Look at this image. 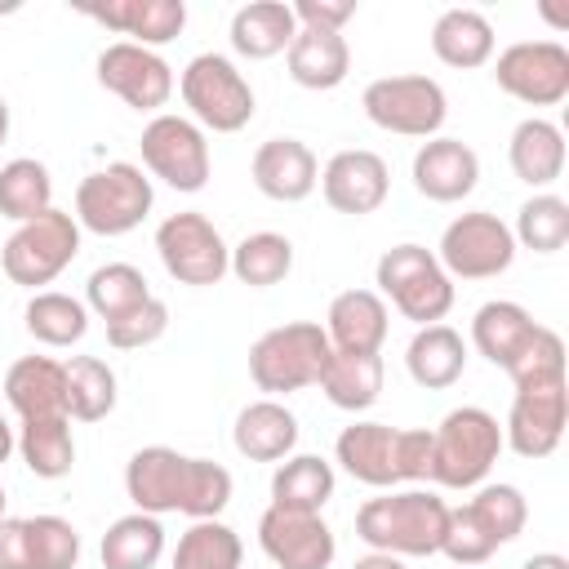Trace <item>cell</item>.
Returning a JSON list of instances; mask_svg holds the SVG:
<instances>
[{"mask_svg": "<svg viewBox=\"0 0 569 569\" xmlns=\"http://www.w3.org/2000/svg\"><path fill=\"white\" fill-rule=\"evenodd\" d=\"M231 471L213 458H187L169 445H147L124 462V493L133 511L169 516L182 511L191 520H218L231 502Z\"/></svg>", "mask_w": 569, "mask_h": 569, "instance_id": "1", "label": "cell"}, {"mask_svg": "<svg viewBox=\"0 0 569 569\" xmlns=\"http://www.w3.org/2000/svg\"><path fill=\"white\" fill-rule=\"evenodd\" d=\"M449 525V502L431 489H400L360 502L356 511V538L369 551L387 556H440Z\"/></svg>", "mask_w": 569, "mask_h": 569, "instance_id": "2", "label": "cell"}, {"mask_svg": "<svg viewBox=\"0 0 569 569\" xmlns=\"http://www.w3.org/2000/svg\"><path fill=\"white\" fill-rule=\"evenodd\" d=\"M329 333L316 320H289L267 329L253 347H249V378L258 391H267V400L316 387L325 365H329Z\"/></svg>", "mask_w": 569, "mask_h": 569, "instance_id": "3", "label": "cell"}, {"mask_svg": "<svg viewBox=\"0 0 569 569\" xmlns=\"http://www.w3.org/2000/svg\"><path fill=\"white\" fill-rule=\"evenodd\" d=\"M502 449H507L502 427L489 409L480 405L449 409L431 431V480L445 489H476L485 485Z\"/></svg>", "mask_w": 569, "mask_h": 569, "instance_id": "4", "label": "cell"}, {"mask_svg": "<svg viewBox=\"0 0 569 569\" xmlns=\"http://www.w3.org/2000/svg\"><path fill=\"white\" fill-rule=\"evenodd\" d=\"M373 284H378V298H391V307L413 320L418 329L422 325H440L453 307V280L445 276V267L436 262V253L427 244H391L378 267H373Z\"/></svg>", "mask_w": 569, "mask_h": 569, "instance_id": "5", "label": "cell"}, {"mask_svg": "<svg viewBox=\"0 0 569 569\" xmlns=\"http://www.w3.org/2000/svg\"><path fill=\"white\" fill-rule=\"evenodd\" d=\"M151 204H156L151 178L129 160H111L84 173L76 187V222L93 236H129L133 227H142Z\"/></svg>", "mask_w": 569, "mask_h": 569, "instance_id": "6", "label": "cell"}, {"mask_svg": "<svg viewBox=\"0 0 569 569\" xmlns=\"http://www.w3.org/2000/svg\"><path fill=\"white\" fill-rule=\"evenodd\" d=\"M178 89H182L191 120L213 133H240L258 111L249 80L240 76V67L227 53H196L182 67Z\"/></svg>", "mask_w": 569, "mask_h": 569, "instance_id": "7", "label": "cell"}, {"mask_svg": "<svg viewBox=\"0 0 569 569\" xmlns=\"http://www.w3.org/2000/svg\"><path fill=\"white\" fill-rule=\"evenodd\" d=\"M76 253H80V222H76V213L49 209V213L13 227V236L0 249V267H4V276L13 284L40 293V284H53L76 262Z\"/></svg>", "mask_w": 569, "mask_h": 569, "instance_id": "8", "label": "cell"}, {"mask_svg": "<svg viewBox=\"0 0 569 569\" xmlns=\"http://www.w3.org/2000/svg\"><path fill=\"white\" fill-rule=\"evenodd\" d=\"M365 116L400 138H440V124L449 116V98L440 80L431 76H382L369 80L360 93Z\"/></svg>", "mask_w": 569, "mask_h": 569, "instance_id": "9", "label": "cell"}, {"mask_svg": "<svg viewBox=\"0 0 569 569\" xmlns=\"http://www.w3.org/2000/svg\"><path fill=\"white\" fill-rule=\"evenodd\" d=\"M138 147H142L147 173L160 178L164 187L191 196V191H200L209 182V169H213L209 138H204V129L191 116H173V111L151 116L142 138H138Z\"/></svg>", "mask_w": 569, "mask_h": 569, "instance_id": "10", "label": "cell"}, {"mask_svg": "<svg viewBox=\"0 0 569 569\" xmlns=\"http://www.w3.org/2000/svg\"><path fill=\"white\" fill-rule=\"evenodd\" d=\"M436 262L445 267V276L453 280H493L516 262V236L498 213L471 209L458 213L445 231H440V249Z\"/></svg>", "mask_w": 569, "mask_h": 569, "instance_id": "11", "label": "cell"}, {"mask_svg": "<svg viewBox=\"0 0 569 569\" xmlns=\"http://www.w3.org/2000/svg\"><path fill=\"white\" fill-rule=\"evenodd\" d=\"M156 253L164 262V271L178 280V284H218L231 267V244L222 240V231L187 209V213H169L160 227H156Z\"/></svg>", "mask_w": 569, "mask_h": 569, "instance_id": "12", "label": "cell"}, {"mask_svg": "<svg viewBox=\"0 0 569 569\" xmlns=\"http://www.w3.org/2000/svg\"><path fill=\"white\" fill-rule=\"evenodd\" d=\"M493 80L507 98L525 107H556L569 98V49L560 40L507 44L493 62Z\"/></svg>", "mask_w": 569, "mask_h": 569, "instance_id": "13", "label": "cell"}, {"mask_svg": "<svg viewBox=\"0 0 569 569\" xmlns=\"http://www.w3.org/2000/svg\"><path fill=\"white\" fill-rule=\"evenodd\" d=\"M569 422V391L565 378H547V382H520L502 422V445L516 449L520 458H547L556 453L560 436Z\"/></svg>", "mask_w": 569, "mask_h": 569, "instance_id": "14", "label": "cell"}, {"mask_svg": "<svg viewBox=\"0 0 569 569\" xmlns=\"http://www.w3.org/2000/svg\"><path fill=\"white\" fill-rule=\"evenodd\" d=\"M98 84L107 93H116L124 107L160 116V107L173 98V67L156 49L116 40L98 53Z\"/></svg>", "mask_w": 569, "mask_h": 569, "instance_id": "15", "label": "cell"}, {"mask_svg": "<svg viewBox=\"0 0 569 569\" xmlns=\"http://www.w3.org/2000/svg\"><path fill=\"white\" fill-rule=\"evenodd\" d=\"M258 547L276 569H329L338 556L333 529L316 511L267 507L258 516Z\"/></svg>", "mask_w": 569, "mask_h": 569, "instance_id": "16", "label": "cell"}, {"mask_svg": "<svg viewBox=\"0 0 569 569\" xmlns=\"http://www.w3.org/2000/svg\"><path fill=\"white\" fill-rule=\"evenodd\" d=\"M320 191H325L329 209L365 218V213L382 209V200L391 191V169L378 151L347 147V151H333L329 164L320 169Z\"/></svg>", "mask_w": 569, "mask_h": 569, "instance_id": "17", "label": "cell"}, {"mask_svg": "<svg viewBox=\"0 0 569 569\" xmlns=\"http://www.w3.org/2000/svg\"><path fill=\"white\" fill-rule=\"evenodd\" d=\"M253 187L276 204H298L320 187V160L302 138H267L249 160Z\"/></svg>", "mask_w": 569, "mask_h": 569, "instance_id": "18", "label": "cell"}, {"mask_svg": "<svg viewBox=\"0 0 569 569\" xmlns=\"http://www.w3.org/2000/svg\"><path fill=\"white\" fill-rule=\"evenodd\" d=\"M333 458L342 462V471L369 489H391L405 485L400 471V427L387 422H351L338 431L333 440Z\"/></svg>", "mask_w": 569, "mask_h": 569, "instance_id": "19", "label": "cell"}, {"mask_svg": "<svg viewBox=\"0 0 569 569\" xmlns=\"http://www.w3.org/2000/svg\"><path fill=\"white\" fill-rule=\"evenodd\" d=\"M413 187L436 204H458L480 182V156L462 138H427L413 151Z\"/></svg>", "mask_w": 569, "mask_h": 569, "instance_id": "20", "label": "cell"}, {"mask_svg": "<svg viewBox=\"0 0 569 569\" xmlns=\"http://www.w3.org/2000/svg\"><path fill=\"white\" fill-rule=\"evenodd\" d=\"M80 13L102 22L107 31L129 36V44H142V49H160L178 40L187 27L182 0H107V4H84Z\"/></svg>", "mask_w": 569, "mask_h": 569, "instance_id": "21", "label": "cell"}, {"mask_svg": "<svg viewBox=\"0 0 569 569\" xmlns=\"http://www.w3.org/2000/svg\"><path fill=\"white\" fill-rule=\"evenodd\" d=\"M538 329H542V325H538L520 302L493 298V302L476 307V316H471V347H476L489 365H498L502 373H511V369L520 365V356L533 347Z\"/></svg>", "mask_w": 569, "mask_h": 569, "instance_id": "22", "label": "cell"}, {"mask_svg": "<svg viewBox=\"0 0 569 569\" xmlns=\"http://www.w3.org/2000/svg\"><path fill=\"white\" fill-rule=\"evenodd\" d=\"M4 400L9 409L27 422V418H53L67 413V373L62 360L53 356H22L9 365L4 373Z\"/></svg>", "mask_w": 569, "mask_h": 569, "instance_id": "23", "label": "cell"}, {"mask_svg": "<svg viewBox=\"0 0 569 569\" xmlns=\"http://www.w3.org/2000/svg\"><path fill=\"white\" fill-rule=\"evenodd\" d=\"M387 302L373 289H342L329 302L325 333L333 351H382L387 342Z\"/></svg>", "mask_w": 569, "mask_h": 569, "instance_id": "24", "label": "cell"}, {"mask_svg": "<svg viewBox=\"0 0 569 569\" xmlns=\"http://www.w3.org/2000/svg\"><path fill=\"white\" fill-rule=\"evenodd\" d=\"M231 445L249 462H284L298 445V418L280 400H253L236 413Z\"/></svg>", "mask_w": 569, "mask_h": 569, "instance_id": "25", "label": "cell"}, {"mask_svg": "<svg viewBox=\"0 0 569 569\" xmlns=\"http://www.w3.org/2000/svg\"><path fill=\"white\" fill-rule=\"evenodd\" d=\"M231 49L249 62H267L276 53H284L298 36V18L284 0H249L231 13Z\"/></svg>", "mask_w": 569, "mask_h": 569, "instance_id": "26", "label": "cell"}, {"mask_svg": "<svg viewBox=\"0 0 569 569\" xmlns=\"http://www.w3.org/2000/svg\"><path fill=\"white\" fill-rule=\"evenodd\" d=\"M284 62H289V80L302 84V89H338L351 71V49H347V36L342 31H316V27H298L293 44L284 49Z\"/></svg>", "mask_w": 569, "mask_h": 569, "instance_id": "27", "label": "cell"}, {"mask_svg": "<svg viewBox=\"0 0 569 569\" xmlns=\"http://www.w3.org/2000/svg\"><path fill=\"white\" fill-rule=\"evenodd\" d=\"M405 369L427 391L453 387L462 378V369H467V342H462V333L453 325H445V320L440 325H422L409 338V347H405Z\"/></svg>", "mask_w": 569, "mask_h": 569, "instance_id": "28", "label": "cell"}, {"mask_svg": "<svg viewBox=\"0 0 569 569\" xmlns=\"http://www.w3.org/2000/svg\"><path fill=\"white\" fill-rule=\"evenodd\" d=\"M507 160H511V173L529 187H551L560 173H565V133L556 120H542V116H529L511 129V142H507Z\"/></svg>", "mask_w": 569, "mask_h": 569, "instance_id": "29", "label": "cell"}, {"mask_svg": "<svg viewBox=\"0 0 569 569\" xmlns=\"http://www.w3.org/2000/svg\"><path fill=\"white\" fill-rule=\"evenodd\" d=\"M382 356L378 351H329V365L320 373V391L329 405L360 413L382 396Z\"/></svg>", "mask_w": 569, "mask_h": 569, "instance_id": "30", "label": "cell"}, {"mask_svg": "<svg viewBox=\"0 0 569 569\" xmlns=\"http://www.w3.org/2000/svg\"><path fill=\"white\" fill-rule=\"evenodd\" d=\"M431 53L445 67L471 71L493 58V27L480 9H445L431 27Z\"/></svg>", "mask_w": 569, "mask_h": 569, "instance_id": "31", "label": "cell"}, {"mask_svg": "<svg viewBox=\"0 0 569 569\" xmlns=\"http://www.w3.org/2000/svg\"><path fill=\"white\" fill-rule=\"evenodd\" d=\"M18 453L27 462V471L36 480H62L76 467V436H71V418L53 413V418H27L18 422Z\"/></svg>", "mask_w": 569, "mask_h": 569, "instance_id": "32", "label": "cell"}, {"mask_svg": "<svg viewBox=\"0 0 569 569\" xmlns=\"http://www.w3.org/2000/svg\"><path fill=\"white\" fill-rule=\"evenodd\" d=\"M333 467L320 453H289L284 462H276L271 471V507H289V511H325V502L333 498Z\"/></svg>", "mask_w": 569, "mask_h": 569, "instance_id": "33", "label": "cell"}, {"mask_svg": "<svg viewBox=\"0 0 569 569\" xmlns=\"http://www.w3.org/2000/svg\"><path fill=\"white\" fill-rule=\"evenodd\" d=\"M102 569H156V560L164 556V525L160 516L147 511H129L120 520L107 525L102 533Z\"/></svg>", "mask_w": 569, "mask_h": 569, "instance_id": "34", "label": "cell"}, {"mask_svg": "<svg viewBox=\"0 0 569 569\" xmlns=\"http://www.w3.org/2000/svg\"><path fill=\"white\" fill-rule=\"evenodd\" d=\"M49 209H53V178L36 156H18L0 164V218L22 227Z\"/></svg>", "mask_w": 569, "mask_h": 569, "instance_id": "35", "label": "cell"}, {"mask_svg": "<svg viewBox=\"0 0 569 569\" xmlns=\"http://www.w3.org/2000/svg\"><path fill=\"white\" fill-rule=\"evenodd\" d=\"M22 325L36 342L44 347H71L89 333V307L71 293H58V289H40L31 293L27 311H22Z\"/></svg>", "mask_w": 569, "mask_h": 569, "instance_id": "36", "label": "cell"}, {"mask_svg": "<svg viewBox=\"0 0 569 569\" xmlns=\"http://www.w3.org/2000/svg\"><path fill=\"white\" fill-rule=\"evenodd\" d=\"M227 271L249 289H271L293 271V240L280 231H253L231 249Z\"/></svg>", "mask_w": 569, "mask_h": 569, "instance_id": "37", "label": "cell"}, {"mask_svg": "<svg viewBox=\"0 0 569 569\" xmlns=\"http://www.w3.org/2000/svg\"><path fill=\"white\" fill-rule=\"evenodd\" d=\"M151 298V284L147 276L133 267V262H107V267H93L89 280H84V307L98 316V320H120L124 311L142 307Z\"/></svg>", "mask_w": 569, "mask_h": 569, "instance_id": "38", "label": "cell"}, {"mask_svg": "<svg viewBox=\"0 0 569 569\" xmlns=\"http://www.w3.org/2000/svg\"><path fill=\"white\" fill-rule=\"evenodd\" d=\"M67 373V418L76 422H102L116 409V373L98 356H71L62 365Z\"/></svg>", "mask_w": 569, "mask_h": 569, "instance_id": "39", "label": "cell"}, {"mask_svg": "<svg viewBox=\"0 0 569 569\" xmlns=\"http://www.w3.org/2000/svg\"><path fill=\"white\" fill-rule=\"evenodd\" d=\"M173 569H244V542L222 520H191L173 547Z\"/></svg>", "mask_w": 569, "mask_h": 569, "instance_id": "40", "label": "cell"}, {"mask_svg": "<svg viewBox=\"0 0 569 569\" xmlns=\"http://www.w3.org/2000/svg\"><path fill=\"white\" fill-rule=\"evenodd\" d=\"M516 249H533V253H560L569 244V200L556 191H538L520 204L516 213Z\"/></svg>", "mask_w": 569, "mask_h": 569, "instance_id": "41", "label": "cell"}, {"mask_svg": "<svg viewBox=\"0 0 569 569\" xmlns=\"http://www.w3.org/2000/svg\"><path fill=\"white\" fill-rule=\"evenodd\" d=\"M462 507L471 511V520L485 529V538L493 547L516 542L520 529H525V520H529V502H525V493L516 485H480L476 498L462 502Z\"/></svg>", "mask_w": 569, "mask_h": 569, "instance_id": "42", "label": "cell"}, {"mask_svg": "<svg viewBox=\"0 0 569 569\" xmlns=\"http://www.w3.org/2000/svg\"><path fill=\"white\" fill-rule=\"evenodd\" d=\"M31 569H76L80 565V533L62 516H22Z\"/></svg>", "mask_w": 569, "mask_h": 569, "instance_id": "43", "label": "cell"}, {"mask_svg": "<svg viewBox=\"0 0 569 569\" xmlns=\"http://www.w3.org/2000/svg\"><path fill=\"white\" fill-rule=\"evenodd\" d=\"M164 329H169V307L151 293L142 307H133V311H124L120 320L107 325V342H111L116 351H142V347L160 342Z\"/></svg>", "mask_w": 569, "mask_h": 569, "instance_id": "44", "label": "cell"}, {"mask_svg": "<svg viewBox=\"0 0 569 569\" xmlns=\"http://www.w3.org/2000/svg\"><path fill=\"white\" fill-rule=\"evenodd\" d=\"M498 547L485 538V529L471 520L467 507H449V525H445V542H440V556H449L458 569H476L493 556Z\"/></svg>", "mask_w": 569, "mask_h": 569, "instance_id": "45", "label": "cell"}, {"mask_svg": "<svg viewBox=\"0 0 569 569\" xmlns=\"http://www.w3.org/2000/svg\"><path fill=\"white\" fill-rule=\"evenodd\" d=\"M289 9L298 18V27H316V31H342L356 18L351 0H293Z\"/></svg>", "mask_w": 569, "mask_h": 569, "instance_id": "46", "label": "cell"}, {"mask_svg": "<svg viewBox=\"0 0 569 569\" xmlns=\"http://www.w3.org/2000/svg\"><path fill=\"white\" fill-rule=\"evenodd\" d=\"M400 471L405 485L431 480V431H400Z\"/></svg>", "mask_w": 569, "mask_h": 569, "instance_id": "47", "label": "cell"}, {"mask_svg": "<svg viewBox=\"0 0 569 569\" xmlns=\"http://www.w3.org/2000/svg\"><path fill=\"white\" fill-rule=\"evenodd\" d=\"M0 569H31V547H27V520L22 516L0 520Z\"/></svg>", "mask_w": 569, "mask_h": 569, "instance_id": "48", "label": "cell"}, {"mask_svg": "<svg viewBox=\"0 0 569 569\" xmlns=\"http://www.w3.org/2000/svg\"><path fill=\"white\" fill-rule=\"evenodd\" d=\"M351 569H405V560H400V556H387V551H369V556H360Z\"/></svg>", "mask_w": 569, "mask_h": 569, "instance_id": "49", "label": "cell"}, {"mask_svg": "<svg viewBox=\"0 0 569 569\" xmlns=\"http://www.w3.org/2000/svg\"><path fill=\"white\" fill-rule=\"evenodd\" d=\"M520 569H569V560H565L560 551H538V556H529Z\"/></svg>", "mask_w": 569, "mask_h": 569, "instance_id": "50", "label": "cell"}, {"mask_svg": "<svg viewBox=\"0 0 569 569\" xmlns=\"http://www.w3.org/2000/svg\"><path fill=\"white\" fill-rule=\"evenodd\" d=\"M13 449H18V431H13V427L4 422V413H0V467L9 462V453H13Z\"/></svg>", "mask_w": 569, "mask_h": 569, "instance_id": "51", "label": "cell"}, {"mask_svg": "<svg viewBox=\"0 0 569 569\" xmlns=\"http://www.w3.org/2000/svg\"><path fill=\"white\" fill-rule=\"evenodd\" d=\"M4 138H9V102L0 98V147H4Z\"/></svg>", "mask_w": 569, "mask_h": 569, "instance_id": "52", "label": "cell"}, {"mask_svg": "<svg viewBox=\"0 0 569 569\" xmlns=\"http://www.w3.org/2000/svg\"><path fill=\"white\" fill-rule=\"evenodd\" d=\"M0 520H4V485H0Z\"/></svg>", "mask_w": 569, "mask_h": 569, "instance_id": "53", "label": "cell"}, {"mask_svg": "<svg viewBox=\"0 0 569 569\" xmlns=\"http://www.w3.org/2000/svg\"><path fill=\"white\" fill-rule=\"evenodd\" d=\"M476 569H480V565H476Z\"/></svg>", "mask_w": 569, "mask_h": 569, "instance_id": "54", "label": "cell"}]
</instances>
